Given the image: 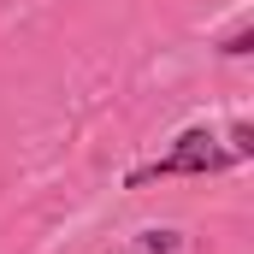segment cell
<instances>
[{
    "label": "cell",
    "mask_w": 254,
    "mask_h": 254,
    "mask_svg": "<svg viewBox=\"0 0 254 254\" xmlns=\"http://www.w3.org/2000/svg\"><path fill=\"white\" fill-rule=\"evenodd\" d=\"M249 42H254V30H249V24H243V30H231V42H225V54L237 60V54H249Z\"/></svg>",
    "instance_id": "cell-3"
},
{
    "label": "cell",
    "mask_w": 254,
    "mask_h": 254,
    "mask_svg": "<svg viewBox=\"0 0 254 254\" xmlns=\"http://www.w3.org/2000/svg\"><path fill=\"white\" fill-rule=\"evenodd\" d=\"M225 166H231V148H219V136H213V130H184V136L172 142V154H160L154 166L130 172V190H142V184H154V178H195V172H225Z\"/></svg>",
    "instance_id": "cell-1"
},
{
    "label": "cell",
    "mask_w": 254,
    "mask_h": 254,
    "mask_svg": "<svg viewBox=\"0 0 254 254\" xmlns=\"http://www.w3.org/2000/svg\"><path fill=\"white\" fill-rule=\"evenodd\" d=\"M249 154H254V130L237 125V130H231V160H249Z\"/></svg>",
    "instance_id": "cell-2"
}]
</instances>
